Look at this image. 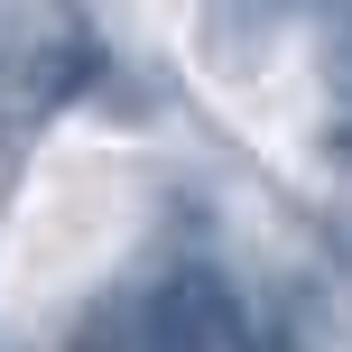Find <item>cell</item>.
Here are the masks:
<instances>
[{
    "instance_id": "cell-1",
    "label": "cell",
    "mask_w": 352,
    "mask_h": 352,
    "mask_svg": "<svg viewBox=\"0 0 352 352\" xmlns=\"http://www.w3.org/2000/svg\"><path fill=\"white\" fill-rule=\"evenodd\" d=\"M74 352H250V316L223 269L176 260L158 278L111 287L102 306H84Z\"/></svg>"
},
{
    "instance_id": "cell-2",
    "label": "cell",
    "mask_w": 352,
    "mask_h": 352,
    "mask_svg": "<svg viewBox=\"0 0 352 352\" xmlns=\"http://www.w3.org/2000/svg\"><path fill=\"white\" fill-rule=\"evenodd\" d=\"M334 158L352 167V102H343V121H334Z\"/></svg>"
},
{
    "instance_id": "cell-3",
    "label": "cell",
    "mask_w": 352,
    "mask_h": 352,
    "mask_svg": "<svg viewBox=\"0 0 352 352\" xmlns=\"http://www.w3.org/2000/svg\"><path fill=\"white\" fill-rule=\"evenodd\" d=\"M0 352H10V343H0Z\"/></svg>"
}]
</instances>
